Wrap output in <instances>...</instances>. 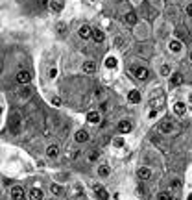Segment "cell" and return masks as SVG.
Here are the masks:
<instances>
[{
	"label": "cell",
	"mask_w": 192,
	"mask_h": 200,
	"mask_svg": "<svg viewBox=\"0 0 192 200\" xmlns=\"http://www.w3.org/2000/svg\"><path fill=\"white\" fill-rule=\"evenodd\" d=\"M190 61H192V52H190Z\"/></svg>",
	"instance_id": "obj_41"
},
{
	"label": "cell",
	"mask_w": 192,
	"mask_h": 200,
	"mask_svg": "<svg viewBox=\"0 0 192 200\" xmlns=\"http://www.w3.org/2000/svg\"><path fill=\"white\" fill-rule=\"evenodd\" d=\"M181 83H183V76H181L179 72H175V74H172V76H170V85L172 87H179Z\"/></svg>",
	"instance_id": "obj_10"
},
{
	"label": "cell",
	"mask_w": 192,
	"mask_h": 200,
	"mask_svg": "<svg viewBox=\"0 0 192 200\" xmlns=\"http://www.w3.org/2000/svg\"><path fill=\"white\" fill-rule=\"evenodd\" d=\"M55 30H57V33H61V35H63V33H65V30H67V24H65V22H59Z\"/></svg>",
	"instance_id": "obj_30"
},
{
	"label": "cell",
	"mask_w": 192,
	"mask_h": 200,
	"mask_svg": "<svg viewBox=\"0 0 192 200\" xmlns=\"http://www.w3.org/2000/svg\"><path fill=\"white\" fill-rule=\"evenodd\" d=\"M50 193L55 194V197H59V194L63 193V187L59 185V183H50Z\"/></svg>",
	"instance_id": "obj_24"
},
{
	"label": "cell",
	"mask_w": 192,
	"mask_h": 200,
	"mask_svg": "<svg viewBox=\"0 0 192 200\" xmlns=\"http://www.w3.org/2000/svg\"><path fill=\"white\" fill-rule=\"evenodd\" d=\"M78 35L81 37V39H89L90 35H93V30H90V28L87 26V24H83V26L78 30Z\"/></svg>",
	"instance_id": "obj_9"
},
{
	"label": "cell",
	"mask_w": 192,
	"mask_h": 200,
	"mask_svg": "<svg viewBox=\"0 0 192 200\" xmlns=\"http://www.w3.org/2000/svg\"><path fill=\"white\" fill-rule=\"evenodd\" d=\"M98 174H100L102 178H105V176H109V174H111V169L107 167V165H102V167L98 169Z\"/></svg>",
	"instance_id": "obj_26"
},
{
	"label": "cell",
	"mask_w": 192,
	"mask_h": 200,
	"mask_svg": "<svg viewBox=\"0 0 192 200\" xmlns=\"http://www.w3.org/2000/svg\"><path fill=\"white\" fill-rule=\"evenodd\" d=\"M174 111H175V115H185L186 113V106H185L183 102H177L174 106Z\"/></svg>",
	"instance_id": "obj_25"
},
{
	"label": "cell",
	"mask_w": 192,
	"mask_h": 200,
	"mask_svg": "<svg viewBox=\"0 0 192 200\" xmlns=\"http://www.w3.org/2000/svg\"><path fill=\"white\" fill-rule=\"evenodd\" d=\"M30 80H32V74H30V71H19V72H17V82L21 83V85H26V83H30Z\"/></svg>",
	"instance_id": "obj_5"
},
{
	"label": "cell",
	"mask_w": 192,
	"mask_h": 200,
	"mask_svg": "<svg viewBox=\"0 0 192 200\" xmlns=\"http://www.w3.org/2000/svg\"><path fill=\"white\" fill-rule=\"evenodd\" d=\"M39 4H41V6H46V0H39Z\"/></svg>",
	"instance_id": "obj_39"
},
{
	"label": "cell",
	"mask_w": 192,
	"mask_h": 200,
	"mask_svg": "<svg viewBox=\"0 0 192 200\" xmlns=\"http://www.w3.org/2000/svg\"><path fill=\"white\" fill-rule=\"evenodd\" d=\"M30 94H32V89H30V87H22L21 91H19V98H28Z\"/></svg>",
	"instance_id": "obj_27"
},
{
	"label": "cell",
	"mask_w": 192,
	"mask_h": 200,
	"mask_svg": "<svg viewBox=\"0 0 192 200\" xmlns=\"http://www.w3.org/2000/svg\"><path fill=\"white\" fill-rule=\"evenodd\" d=\"M186 200H192V194H189V198H186Z\"/></svg>",
	"instance_id": "obj_40"
},
{
	"label": "cell",
	"mask_w": 192,
	"mask_h": 200,
	"mask_svg": "<svg viewBox=\"0 0 192 200\" xmlns=\"http://www.w3.org/2000/svg\"><path fill=\"white\" fill-rule=\"evenodd\" d=\"M117 65H118V61H117V58H115V56L105 58V67H107V69H117Z\"/></svg>",
	"instance_id": "obj_23"
},
{
	"label": "cell",
	"mask_w": 192,
	"mask_h": 200,
	"mask_svg": "<svg viewBox=\"0 0 192 200\" xmlns=\"http://www.w3.org/2000/svg\"><path fill=\"white\" fill-rule=\"evenodd\" d=\"M93 39H94L96 43H104L105 33L102 32V30H98V28H96V30H93Z\"/></svg>",
	"instance_id": "obj_18"
},
{
	"label": "cell",
	"mask_w": 192,
	"mask_h": 200,
	"mask_svg": "<svg viewBox=\"0 0 192 200\" xmlns=\"http://www.w3.org/2000/svg\"><path fill=\"white\" fill-rule=\"evenodd\" d=\"M52 106L59 108V106H61V98H59V97H52Z\"/></svg>",
	"instance_id": "obj_31"
},
{
	"label": "cell",
	"mask_w": 192,
	"mask_h": 200,
	"mask_svg": "<svg viewBox=\"0 0 192 200\" xmlns=\"http://www.w3.org/2000/svg\"><path fill=\"white\" fill-rule=\"evenodd\" d=\"M168 47H170V50H172V52H179V50L183 48V44H181V41H179V39H174V41H170V44H168Z\"/></svg>",
	"instance_id": "obj_22"
},
{
	"label": "cell",
	"mask_w": 192,
	"mask_h": 200,
	"mask_svg": "<svg viewBox=\"0 0 192 200\" xmlns=\"http://www.w3.org/2000/svg\"><path fill=\"white\" fill-rule=\"evenodd\" d=\"M113 144H115V147H124V139H122V137H117V139L113 141Z\"/></svg>",
	"instance_id": "obj_32"
},
{
	"label": "cell",
	"mask_w": 192,
	"mask_h": 200,
	"mask_svg": "<svg viewBox=\"0 0 192 200\" xmlns=\"http://www.w3.org/2000/svg\"><path fill=\"white\" fill-rule=\"evenodd\" d=\"M128 102L129 104H139L140 102V91H129V94H128Z\"/></svg>",
	"instance_id": "obj_11"
},
{
	"label": "cell",
	"mask_w": 192,
	"mask_h": 200,
	"mask_svg": "<svg viewBox=\"0 0 192 200\" xmlns=\"http://www.w3.org/2000/svg\"><path fill=\"white\" fill-rule=\"evenodd\" d=\"M185 37H186V32H185V30H177V39H179V41H183Z\"/></svg>",
	"instance_id": "obj_33"
},
{
	"label": "cell",
	"mask_w": 192,
	"mask_h": 200,
	"mask_svg": "<svg viewBox=\"0 0 192 200\" xmlns=\"http://www.w3.org/2000/svg\"><path fill=\"white\" fill-rule=\"evenodd\" d=\"M11 197H13V200H26L24 187H22V185H13V189H11Z\"/></svg>",
	"instance_id": "obj_3"
},
{
	"label": "cell",
	"mask_w": 192,
	"mask_h": 200,
	"mask_svg": "<svg viewBox=\"0 0 192 200\" xmlns=\"http://www.w3.org/2000/svg\"><path fill=\"white\" fill-rule=\"evenodd\" d=\"M63 6H65V2H63V0H50V9H52V11H55V13H59V11H61Z\"/></svg>",
	"instance_id": "obj_13"
},
{
	"label": "cell",
	"mask_w": 192,
	"mask_h": 200,
	"mask_svg": "<svg viewBox=\"0 0 192 200\" xmlns=\"http://www.w3.org/2000/svg\"><path fill=\"white\" fill-rule=\"evenodd\" d=\"M115 47H117V48H122V39H115Z\"/></svg>",
	"instance_id": "obj_37"
},
{
	"label": "cell",
	"mask_w": 192,
	"mask_h": 200,
	"mask_svg": "<svg viewBox=\"0 0 192 200\" xmlns=\"http://www.w3.org/2000/svg\"><path fill=\"white\" fill-rule=\"evenodd\" d=\"M148 69H146V67H137V69H135V76H137L139 80H146V78H148Z\"/></svg>",
	"instance_id": "obj_15"
},
{
	"label": "cell",
	"mask_w": 192,
	"mask_h": 200,
	"mask_svg": "<svg viewBox=\"0 0 192 200\" xmlns=\"http://www.w3.org/2000/svg\"><path fill=\"white\" fill-rule=\"evenodd\" d=\"M81 71H83V72H87V74L94 72V71H96V63H94V61H85V63H83V67H81Z\"/></svg>",
	"instance_id": "obj_17"
},
{
	"label": "cell",
	"mask_w": 192,
	"mask_h": 200,
	"mask_svg": "<svg viewBox=\"0 0 192 200\" xmlns=\"http://www.w3.org/2000/svg\"><path fill=\"white\" fill-rule=\"evenodd\" d=\"M124 22H126V24H129V26H135V24L139 22L137 13H135V11H128V13L124 15Z\"/></svg>",
	"instance_id": "obj_6"
},
{
	"label": "cell",
	"mask_w": 192,
	"mask_h": 200,
	"mask_svg": "<svg viewBox=\"0 0 192 200\" xmlns=\"http://www.w3.org/2000/svg\"><path fill=\"white\" fill-rule=\"evenodd\" d=\"M172 130H174V122H172L170 119H164V121L159 122V132L161 133H170Z\"/></svg>",
	"instance_id": "obj_4"
},
{
	"label": "cell",
	"mask_w": 192,
	"mask_h": 200,
	"mask_svg": "<svg viewBox=\"0 0 192 200\" xmlns=\"http://www.w3.org/2000/svg\"><path fill=\"white\" fill-rule=\"evenodd\" d=\"M153 117H157V111H155V109H151V111H150V119H153Z\"/></svg>",
	"instance_id": "obj_38"
},
{
	"label": "cell",
	"mask_w": 192,
	"mask_h": 200,
	"mask_svg": "<svg viewBox=\"0 0 192 200\" xmlns=\"http://www.w3.org/2000/svg\"><path fill=\"white\" fill-rule=\"evenodd\" d=\"M146 13H148V19H150V21H153V19L157 17V11H153V9H150V8H146Z\"/></svg>",
	"instance_id": "obj_29"
},
{
	"label": "cell",
	"mask_w": 192,
	"mask_h": 200,
	"mask_svg": "<svg viewBox=\"0 0 192 200\" xmlns=\"http://www.w3.org/2000/svg\"><path fill=\"white\" fill-rule=\"evenodd\" d=\"M137 176H139L140 180H150L151 171H150V169H146V167H142V169H139V171H137Z\"/></svg>",
	"instance_id": "obj_20"
},
{
	"label": "cell",
	"mask_w": 192,
	"mask_h": 200,
	"mask_svg": "<svg viewBox=\"0 0 192 200\" xmlns=\"http://www.w3.org/2000/svg\"><path fill=\"white\" fill-rule=\"evenodd\" d=\"M93 189H94V197L96 200H107L109 198V193L100 185V183H93Z\"/></svg>",
	"instance_id": "obj_2"
},
{
	"label": "cell",
	"mask_w": 192,
	"mask_h": 200,
	"mask_svg": "<svg viewBox=\"0 0 192 200\" xmlns=\"http://www.w3.org/2000/svg\"><path fill=\"white\" fill-rule=\"evenodd\" d=\"M48 76H50V78H55V76H57V69H55V67H52V69L48 71Z\"/></svg>",
	"instance_id": "obj_34"
},
{
	"label": "cell",
	"mask_w": 192,
	"mask_h": 200,
	"mask_svg": "<svg viewBox=\"0 0 192 200\" xmlns=\"http://www.w3.org/2000/svg\"><path fill=\"white\" fill-rule=\"evenodd\" d=\"M74 139H76V143H87V141H89L87 130H78V132H76V135H74Z\"/></svg>",
	"instance_id": "obj_7"
},
{
	"label": "cell",
	"mask_w": 192,
	"mask_h": 200,
	"mask_svg": "<svg viewBox=\"0 0 192 200\" xmlns=\"http://www.w3.org/2000/svg\"><path fill=\"white\" fill-rule=\"evenodd\" d=\"M46 156L48 158H57L59 156V147L57 144H50V147L46 148Z\"/></svg>",
	"instance_id": "obj_16"
},
{
	"label": "cell",
	"mask_w": 192,
	"mask_h": 200,
	"mask_svg": "<svg viewBox=\"0 0 192 200\" xmlns=\"http://www.w3.org/2000/svg\"><path fill=\"white\" fill-rule=\"evenodd\" d=\"M159 200H177V194H174L172 191H163L159 193Z\"/></svg>",
	"instance_id": "obj_21"
},
{
	"label": "cell",
	"mask_w": 192,
	"mask_h": 200,
	"mask_svg": "<svg viewBox=\"0 0 192 200\" xmlns=\"http://www.w3.org/2000/svg\"><path fill=\"white\" fill-rule=\"evenodd\" d=\"M21 126H22L21 115H19V113H11V117H9V121H8L9 132H11L13 135H19V133H21Z\"/></svg>",
	"instance_id": "obj_1"
},
{
	"label": "cell",
	"mask_w": 192,
	"mask_h": 200,
	"mask_svg": "<svg viewBox=\"0 0 192 200\" xmlns=\"http://www.w3.org/2000/svg\"><path fill=\"white\" fill-rule=\"evenodd\" d=\"M131 128H133V124H131L129 121H122L118 124V132L122 133V135H126V133H129L131 132Z\"/></svg>",
	"instance_id": "obj_8"
},
{
	"label": "cell",
	"mask_w": 192,
	"mask_h": 200,
	"mask_svg": "<svg viewBox=\"0 0 192 200\" xmlns=\"http://www.w3.org/2000/svg\"><path fill=\"white\" fill-rule=\"evenodd\" d=\"M100 111H89L87 113V122H90V124H98L100 122Z\"/></svg>",
	"instance_id": "obj_12"
},
{
	"label": "cell",
	"mask_w": 192,
	"mask_h": 200,
	"mask_svg": "<svg viewBox=\"0 0 192 200\" xmlns=\"http://www.w3.org/2000/svg\"><path fill=\"white\" fill-rule=\"evenodd\" d=\"M0 115H2V109H0Z\"/></svg>",
	"instance_id": "obj_42"
},
{
	"label": "cell",
	"mask_w": 192,
	"mask_h": 200,
	"mask_svg": "<svg viewBox=\"0 0 192 200\" xmlns=\"http://www.w3.org/2000/svg\"><path fill=\"white\" fill-rule=\"evenodd\" d=\"M28 197H30V200H43V191L39 187H33Z\"/></svg>",
	"instance_id": "obj_14"
},
{
	"label": "cell",
	"mask_w": 192,
	"mask_h": 200,
	"mask_svg": "<svg viewBox=\"0 0 192 200\" xmlns=\"http://www.w3.org/2000/svg\"><path fill=\"white\" fill-rule=\"evenodd\" d=\"M185 13L189 15V17H192V2L189 4V6H186V9H185Z\"/></svg>",
	"instance_id": "obj_36"
},
{
	"label": "cell",
	"mask_w": 192,
	"mask_h": 200,
	"mask_svg": "<svg viewBox=\"0 0 192 200\" xmlns=\"http://www.w3.org/2000/svg\"><path fill=\"white\" fill-rule=\"evenodd\" d=\"M168 72H170V67H168V65H163V67H161V74H164V76H166Z\"/></svg>",
	"instance_id": "obj_35"
},
{
	"label": "cell",
	"mask_w": 192,
	"mask_h": 200,
	"mask_svg": "<svg viewBox=\"0 0 192 200\" xmlns=\"http://www.w3.org/2000/svg\"><path fill=\"white\" fill-rule=\"evenodd\" d=\"M98 158H100L98 150H93V152L89 154V161H90V163H94V161H96V159H98Z\"/></svg>",
	"instance_id": "obj_28"
},
{
	"label": "cell",
	"mask_w": 192,
	"mask_h": 200,
	"mask_svg": "<svg viewBox=\"0 0 192 200\" xmlns=\"http://www.w3.org/2000/svg\"><path fill=\"white\" fill-rule=\"evenodd\" d=\"M168 191H172L174 194H179V191H181V182H179V180H172Z\"/></svg>",
	"instance_id": "obj_19"
}]
</instances>
